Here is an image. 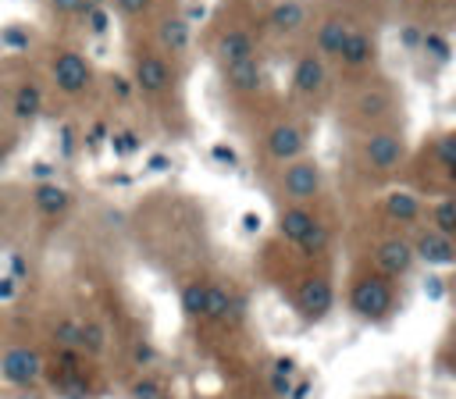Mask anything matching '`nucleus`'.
I'll use <instances>...</instances> for the list:
<instances>
[{"mask_svg":"<svg viewBox=\"0 0 456 399\" xmlns=\"http://www.w3.org/2000/svg\"><path fill=\"white\" fill-rule=\"evenodd\" d=\"M346 303H349V310L360 321H385L395 310V289L378 271H367V274H356L353 278Z\"/></svg>","mask_w":456,"mask_h":399,"instance_id":"f257e3e1","label":"nucleus"},{"mask_svg":"<svg viewBox=\"0 0 456 399\" xmlns=\"http://www.w3.org/2000/svg\"><path fill=\"white\" fill-rule=\"evenodd\" d=\"M360 157H363L367 171H374V175H392V171L403 164V157H406V142H403L399 132L378 128V132H367V139H363V146H360Z\"/></svg>","mask_w":456,"mask_h":399,"instance_id":"f03ea898","label":"nucleus"},{"mask_svg":"<svg viewBox=\"0 0 456 399\" xmlns=\"http://www.w3.org/2000/svg\"><path fill=\"white\" fill-rule=\"evenodd\" d=\"M50 78L64 96H82L93 86V64L78 50H57L50 64Z\"/></svg>","mask_w":456,"mask_h":399,"instance_id":"7ed1b4c3","label":"nucleus"},{"mask_svg":"<svg viewBox=\"0 0 456 399\" xmlns=\"http://www.w3.org/2000/svg\"><path fill=\"white\" fill-rule=\"evenodd\" d=\"M0 378L14 388H32L43 378V356L32 346H7L0 353Z\"/></svg>","mask_w":456,"mask_h":399,"instance_id":"20e7f679","label":"nucleus"},{"mask_svg":"<svg viewBox=\"0 0 456 399\" xmlns=\"http://www.w3.org/2000/svg\"><path fill=\"white\" fill-rule=\"evenodd\" d=\"M321 182H324L321 164H317V160H306V157L285 164V171H281V192H285L292 203H299V207L321 192Z\"/></svg>","mask_w":456,"mask_h":399,"instance_id":"39448f33","label":"nucleus"},{"mask_svg":"<svg viewBox=\"0 0 456 399\" xmlns=\"http://www.w3.org/2000/svg\"><path fill=\"white\" fill-rule=\"evenodd\" d=\"M331 306H335V289H331V281L324 274H310V278L299 281L296 310H299L303 321H324Z\"/></svg>","mask_w":456,"mask_h":399,"instance_id":"423d86ee","label":"nucleus"},{"mask_svg":"<svg viewBox=\"0 0 456 399\" xmlns=\"http://www.w3.org/2000/svg\"><path fill=\"white\" fill-rule=\"evenodd\" d=\"M374 267H378V274L388 278V281L410 274V267H413V246H410L406 239H399V235L381 239V242L374 246Z\"/></svg>","mask_w":456,"mask_h":399,"instance_id":"0eeeda50","label":"nucleus"},{"mask_svg":"<svg viewBox=\"0 0 456 399\" xmlns=\"http://www.w3.org/2000/svg\"><path fill=\"white\" fill-rule=\"evenodd\" d=\"M303 146H306V135H303V128L292 125V121H281V125H274V128L264 135V150H267V157L278 160V164L299 160Z\"/></svg>","mask_w":456,"mask_h":399,"instance_id":"6e6552de","label":"nucleus"},{"mask_svg":"<svg viewBox=\"0 0 456 399\" xmlns=\"http://www.w3.org/2000/svg\"><path fill=\"white\" fill-rule=\"evenodd\" d=\"M132 86L142 93H164L171 89V68L160 53H135L132 64Z\"/></svg>","mask_w":456,"mask_h":399,"instance_id":"1a4fd4ad","label":"nucleus"},{"mask_svg":"<svg viewBox=\"0 0 456 399\" xmlns=\"http://www.w3.org/2000/svg\"><path fill=\"white\" fill-rule=\"evenodd\" d=\"M413 260H424L428 267H452V260H456V246H452V239H445V235H438V232H420L413 242Z\"/></svg>","mask_w":456,"mask_h":399,"instance_id":"9d476101","label":"nucleus"},{"mask_svg":"<svg viewBox=\"0 0 456 399\" xmlns=\"http://www.w3.org/2000/svg\"><path fill=\"white\" fill-rule=\"evenodd\" d=\"M306 18H310V11H306L303 0H278V4L267 11L264 25H267L274 36H292V32H299V28L306 25Z\"/></svg>","mask_w":456,"mask_h":399,"instance_id":"9b49d317","label":"nucleus"},{"mask_svg":"<svg viewBox=\"0 0 456 399\" xmlns=\"http://www.w3.org/2000/svg\"><path fill=\"white\" fill-rule=\"evenodd\" d=\"M374 57H378V39L367 28H349V36L338 50V61L346 68H367V64H374Z\"/></svg>","mask_w":456,"mask_h":399,"instance_id":"f8f14e48","label":"nucleus"},{"mask_svg":"<svg viewBox=\"0 0 456 399\" xmlns=\"http://www.w3.org/2000/svg\"><path fill=\"white\" fill-rule=\"evenodd\" d=\"M349 28H353V25H349L342 14H328V18L317 25V32H314L317 57H321V61H324V57H338V50H342V43H346Z\"/></svg>","mask_w":456,"mask_h":399,"instance_id":"ddd939ff","label":"nucleus"},{"mask_svg":"<svg viewBox=\"0 0 456 399\" xmlns=\"http://www.w3.org/2000/svg\"><path fill=\"white\" fill-rule=\"evenodd\" d=\"M324 78H328V71H324V61H321L317 53H303V57L296 61V68H292V89H296L299 96L321 93V89H324Z\"/></svg>","mask_w":456,"mask_h":399,"instance_id":"4468645a","label":"nucleus"},{"mask_svg":"<svg viewBox=\"0 0 456 399\" xmlns=\"http://www.w3.org/2000/svg\"><path fill=\"white\" fill-rule=\"evenodd\" d=\"M221 78H224V86H228L232 93H256V89L264 86V68H260L256 57H249V61L224 64V68H221Z\"/></svg>","mask_w":456,"mask_h":399,"instance_id":"2eb2a0df","label":"nucleus"},{"mask_svg":"<svg viewBox=\"0 0 456 399\" xmlns=\"http://www.w3.org/2000/svg\"><path fill=\"white\" fill-rule=\"evenodd\" d=\"M32 207L43 217H61L71 207V192L64 185H57V182H36L32 185Z\"/></svg>","mask_w":456,"mask_h":399,"instance_id":"dca6fc26","label":"nucleus"},{"mask_svg":"<svg viewBox=\"0 0 456 399\" xmlns=\"http://www.w3.org/2000/svg\"><path fill=\"white\" fill-rule=\"evenodd\" d=\"M214 53L221 57V64H235V61H249V57H256V43H253L249 32H242V28H228V32H221Z\"/></svg>","mask_w":456,"mask_h":399,"instance_id":"f3484780","label":"nucleus"},{"mask_svg":"<svg viewBox=\"0 0 456 399\" xmlns=\"http://www.w3.org/2000/svg\"><path fill=\"white\" fill-rule=\"evenodd\" d=\"M353 110H356L360 118H381V114L392 110V93H388L381 82H370V86H363V89L356 93Z\"/></svg>","mask_w":456,"mask_h":399,"instance_id":"a211bd4d","label":"nucleus"},{"mask_svg":"<svg viewBox=\"0 0 456 399\" xmlns=\"http://www.w3.org/2000/svg\"><path fill=\"white\" fill-rule=\"evenodd\" d=\"M39 110H43V89L36 82H21L14 89V100H11V118L25 125V121H36Z\"/></svg>","mask_w":456,"mask_h":399,"instance_id":"6ab92c4d","label":"nucleus"},{"mask_svg":"<svg viewBox=\"0 0 456 399\" xmlns=\"http://www.w3.org/2000/svg\"><path fill=\"white\" fill-rule=\"evenodd\" d=\"M157 39L167 53H185L189 50V39H192V28H189V18H164L157 25Z\"/></svg>","mask_w":456,"mask_h":399,"instance_id":"aec40b11","label":"nucleus"},{"mask_svg":"<svg viewBox=\"0 0 456 399\" xmlns=\"http://www.w3.org/2000/svg\"><path fill=\"white\" fill-rule=\"evenodd\" d=\"M314 221H317V217H314L306 207L292 203V207H285V210L278 214V235H281V239H289V242H299Z\"/></svg>","mask_w":456,"mask_h":399,"instance_id":"412c9836","label":"nucleus"},{"mask_svg":"<svg viewBox=\"0 0 456 399\" xmlns=\"http://www.w3.org/2000/svg\"><path fill=\"white\" fill-rule=\"evenodd\" d=\"M385 217H392L399 224H410V221L420 217V200L413 192H406V189H392L385 196Z\"/></svg>","mask_w":456,"mask_h":399,"instance_id":"4be33fe9","label":"nucleus"},{"mask_svg":"<svg viewBox=\"0 0 456 399\" xmlns=\"http://www.w3.org/2000/svg\"><path fill=\"white\" fill-rule=\"evenodd\" d=\"M107 349V328L103 321H78V353L100 356Z\"/></svg>","mask_w":456,"mask_h":399,"instance_id":"5701e85b","label":"nucleus"},{"mask_svg":"<svg viewBox=\"0 0 456 399\" xmlns=\"http://www.w3.org/2000/svg\"><path fill=\"white\" fill-rule=\"evenodd\" d=\"M203 299H207V281H200V278L185 281V285H182V292H178L182 314H185L189 321H200V317H203Z\"/></svg>","mask_w":456,"mask_h":399,"instance_id":"b1692460","label":"nucleus"},{"mask_svg":"<svg viewBox=\"0 0 456 399\" xmlns=\"http://www.w3.org/2000/svg\"><path fill=\"white\" fill-rule=\"evenodd\" d=\"M431 232H438V235H445V239L456 235V203H452V196H442V200L431 207Z\"/></svg>","mask_w":456,"mask_h":399,"instance_id":"393cba45","label":"nucleus"},{"mask_svg":"<svg viewBox=\"0 0 456 399\" xmlns=\"http://www.w3.org/2000/svg\"><path fill=\"white\" fill-rule=\"evenodd\" d=\"M328 242H331V232H328V224L314 221V224L306 228V235H303L296 246H299V253H303V256H317V253H324V249H328Z\"/></svg>","mask_w":456,"mask_h":399,"instance_id":"a878e982","label":"nucleus"},{"mask_svg":"<svg viewBox=\"0 0 456 399\" xmlns=\"http://www.w3.org/2000/svg\"><path fill=\"white\" fill-rule=\"evenodd\" d=\"M50 338H53L57 349H75V353H78V321H75V317H61V321H53Z\"/></svg>","mask_w":456,"mask_h":399,"instance_id":"bb28decb","label":"nucleus"},{"mask_svg":"<svg viewBox=\"0 0 456 399\" xmlns=\"http://www.w3.org/2000/svg\"><path fill=\"white\" fill-rule=\"evenodd\" d=\"M452 132H442V135H435V157H438V167H442V175L445 178H452L456 175V150H452Z\"/></svg>","mask_w":456,"mask_h":399,"instance_id":"cd10ccee","label":"nucleus"},{"mask_svg":"<svg viewBox=\"0 0 456 399\" xmlns=\"http://www.w3.org/2000/svg\"><path fill=\"white\" fill-rule=\"evenodd\" d=\"M420 50L431 53L435 61H449L452 57V46H449V39L442 32H420Z\"/></svg>","mask_w":456,"mask_h":399,"instance_id":"c85d7f7f","label":"nucleus"},{"mask_svg":"<svg viewBox=\"0 0 456 399\" xmlns=\"http://www.w3.org/2000/svg\"><path fill=\"white\" fill-rule=\"evenodd\" d=\"M157 356H160V353H157V346H153L150 338H135V342H132V363H135V367H153Z\"/></svg>","mask_w":456,"mask_h":399,"instance_id":"c756f323","label":"nucleus"},{"mask_svg":"<svg viewBox=\"0 0 456 399\" xmlns=\"http://www.w3.org/2000/svg\"><path fill=\"white\" fill-rule=\"evenodd\" d=\"M160 381L157 378H135L128 388V399H160Z\"/></svg>","mask_w":456,"mask_h":399,"instance_id":"7c9ffc66","label":"nucleus"},{"mask_svg":"<svg viewBox=\"0 0 456 399\" xmlns=\"http://www.w3.org/2000/svg\"><path fill=\"white\" fill-rule=\"evenodd\" d=\"M28 43H32V36L25 28H18V25L0 32V46H7V50H28Z\"/></svg>","mask_w":456,"mask_h":399,"instance_id":"2f4dec72","label":"nucleus"},{"mask_svg":"<svg viewBox=\"0 0 456 399\" xmlns=\"http://www.w3.org/2000/svg\"><path fill=\"white\" fill-rule=\"evenodd\" d=\"M50 7L57 14H86V11L100 7V0H50Z\"/></svg>","mask_w":456,"mask_h":399,"instance_id":"473e14b6","label":"nucleus"},{"mask_svg":"<svg viewBox=\"0 0 456 399\" xmlns=\"http://www.w3.org/2000/svg\"><path fill=\"white\" fill-rule=\"evenodd\" d=\"M86 25H89L93 36H103L107 25H110V14H107L103 7H93V11H86Z\"/></svg>","mask_w":456,"mask_h":399,"instance_id":"72a5a7b5","label":"nucleus"},{"mask_svg":"<svg viewBox=\"0 0 456 399\" xmlns=\"http://www.w3.org/2000/svg\"><path fill=\"white\" fill-rule=\"evenodd\" d=\"M110 146H114L118 157H125V153L139 150V135L135 132H118V135H110Z\"/></svg>","mask_w":456,"mask_h":399,"instance_id":"f704fd0d","label":"nucleus"},{"mask_svg":"<svg viewBox=\"0 0 456 399\" xmlns=\"http://www.w3.org/2000/svg\"><path fill=\"white\" fill-rule=\"evenodd\" d=\"M114 7H118L121 14H128V18H139V14L150 11V0H114Z\"/></svg>","mask_w":456,"mask_h":399,"instance_id":"c9c22d12","label":"nucleus"},{"mask_svg":"<svg viewBox=\"0 0 456 399\" xmlns=\"http://www.w3.org/2000/svg\"><path fill=\"white\" fill-rule=\"evenodd\" d=\"M210 157H214L217 164H228V167H235V164H239V153H235L232 146H224V142H217V146H210Z\"/></svg>","mask_w":456,"mask_h":399,"instance_id":"e433bc0d","label":"nucleus"},{"mask_svg":"<svg viewBox=\"0 0 456 399\" xmlns=\"http://www.w3.org/2000/svg\"><path fill=\"white\" fill-rule=\"evenodd\" d=\"M271 392L281 395V399H289V392H292V378H285V374H271Z\"/></svg>","mask_w":456,"mask_h":399,"instance_id":"4c0bfd02","label":"nucleus"},{"mask_svg":"<svg viewBox=\"0 0 456 399\" xmlns=\"http://www.w3.org/2000/svg\"><path fill=\"white\" fill-rule=\"evenodd\" d=\"M110 93H114L118 100H125V96L132 93V78H125V75H114V78H110Z\"/></svg>","mask_w":456,"mask_h":399,"instance_id":"58836bf2","label":"nucleus"},{"mask_svg":"<svg viewBox=\"0 0 456 399\" xmlns=\"http://www.w3.org/2000/svg\"><path fill=\"white\" fill-rule=\"evenodd\" d=\"M11 278H14V281L28 278V260H25L21 253H14V256H11Z\"/></svg>","mask_w":456,"mask_h":399,"instance_id":"ea45409f","label":"nucleus"},{"mask_svg":"<svg viewBox=\"0 0 456 399\" xmlns=\"http://www.w3.org/2000/svg\"><path fill=\"white\" fill-rule=\"evenodd\" d=\"M271 374H285V378H292V374H296V360H292V356H278L274 367H271Z\"/></svg>","mask_w":456,"mask_h":399,"instance_id":"a19ab883","label":"nucleus"},{"mask_svg":"<svg viewBox=\"0 0 456 399\" xmlns=\"http://www.w3.org/2000/svg\"><path fill=\"white\" fill-rule=\"evenodd\" d=\"M171 167V157L167 153H153L150 160H146V171H167Z\"/></svg>","mask_w":456,"mask_h":399,"instance_id":"79ce46f5","label":"nucleus"},{"mask_svg":"<svg viewBox=\"0 0 456 399\" xmlns=\"http://www.w3.org/2000/svg\"><path fill=\"white\" fill-rule=\"evenodd\" d=\"M32 175H36L39 182H53V164H46V160H36V164H32Z\"/></svg>","mask_w":456,"mask_h":399,"instance_id":"37998d69","label":"nucleus"},{"mask_svg":"<svg viewBox=\"0 0 456 399\" xmlns=\"http://www.w3.org/2000/svg\"><path fill=\"white\" fill-rule=\"evenodd\" d=\"M14 289H18V281H14L11 274H4V278H0V299H11V296H14Z\"/></svg>","mask_w":456,"mask_h":399,"instance_id":"c03bdc74","label":"nucleus"},{"mask_svg":"<svg viewBox=\"0 0 456 399\" xmlns=\"http://www.w3.org/2000/svg\"><path fill=\"white\" fill-rule=\"evenodd\" d=\"M403 46H410V50L420 46V32H417V28H406V32H403Z\"/></svg>","mask_w":456,"mask_h":399,"instance_id":"a18cd8bd","label":"nucleus"},{"mask_svg":"<svg viewBox=\"0 0 456 399\" xmlns=\"http://www.w3.org/2000/svg\"><path fill=\"white\" fill-rule=\"evenodd\" d=\"M242 228L246 232H260V217L256 214H242Z\"/></svg>","mask_w":456,"mask_h":399,"instance_id":"49530a36","label":"nucleus"},{"mask_svg":"<svg viewBox=\"0 0 456 399\" xmlns=\"http://www.w3.org/2000/svg\"><path fill=\"white\" fill-rule=\"evenodd\" d=\"M424 292L438 299V296H442V281H438V278H428V285H424Z\"/></svg>","mask_w":456,"mask_h":399,"instance_id":"de8ad7c7","label":"nucleus"},{"mask_svg":"<svg viewBox=\"0 0 456 399\" xmlns=\"http://www.w3.org/2000/svg\"><path fill=\"white\" fill-rule=\"evenodd\" d=\"M306 392H310V381H299V388H292L289 399H306Z\"/></svg>","mask_w":456,"mask_h":399,"instance_id":"09e8293b","label":"nucleus"},{"mask_svg":"<svg viewBox=\"0 0 456 399\" xmlns=\"http://www.w3.org/2000/svg\"><path fill=\"white\" fill-rule=\"evenodd\" d=\"M4 217H7V196L0 192V221H4Z\"/></svg>","mask_w":456,"mask_h":399,"instance_id":"8fccbe9b","label":"nucleus"},{"mask_svg":"<svg viewBox=\"0 0 456 399\" xmlns=\"http://www.w3.org/2000/svg\"><path fill=\"white\" fill-rule=\"evenodd\" d=\"M0 96H4V78H0Z\"/></svg>","mask_w":456,"mask_h":399,"instance_id":"3c124183","label":"nucleus"}]
</instances>
